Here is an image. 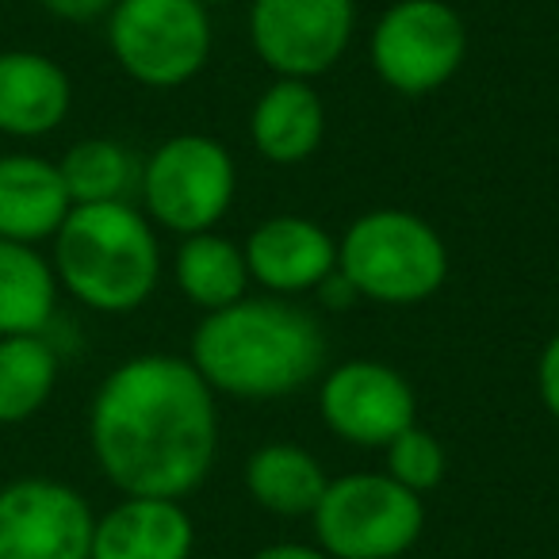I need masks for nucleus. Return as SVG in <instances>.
I'll return each instance as SVG.
<instances>
[{
    "label": "nucleus",
    "mask_w": 559,
    "mask_h": 559,
    "mask_svg": "<svg viewBox=\"0 0 559 559\" xmlns=\"http://www.w3.org/2000/svg\"><path fill=\"white\" fill-rule=\"evenodd\" d=\"M88 449L119 495L185 502L215 467V391L188 357H127L88 403Z\"/></svg>",
    "instance_id": "f257e3e1"
},
{
    "label": "nucleus",
    "mask_w": 559,
    "mask_h": 559,
    "mask_svg": "<svg viewBox=\"0 0 559 559\" xmlns=\"http://www.w3.org/2000/svg\"><path fill=\"white\" fill-rule=\"evenodd\" d=\"M188 360L215 395L269 403L319 380L326 337L304 307L280 296H246L203 314L192 330Z\"/></svg>",
    "instance_id": "f03ea898"
},
{
    "label": "nucleus",
    "mask_w": 559,
    "mask_h": 559,
    "mask_svg": "<svg viewBox=\"0 0 559 559\" xmlns=\"http://www.w3.org/2000/svg\"><path fill=\"white\" fill-rule=\"evenodd\" d=\"M58 288L96 314H131L157 292L162 241L157 226L134 207L78 203L50 238Z\"/></svg>",
    "instance_id": "7ed1b4c3"
},
{
    "label": "nucleus",
    "mask_w": 559,
    "mask_h": 559,
    "mask_svg": "<svg viewBox=\"0 0 559 559\" xmlns=\"http://www.w3.org/2000/svg\"><path fill=\"white\" fill-rule=\"evenodd\" d=\"M337 272L357 299L414 307L449 280V246L429 218L403 207H376L353 218L337 241Z\"/></svg>",
    "instance_id": "20e7f679"
},
{
    "label": "nucleus",
    "mask_w": 559,
    "mask_h": 559,
    "mask_svg": "<svg viewBox=\"0 0 559 559\" xmlns=\"http://www.w3.org/2000/svg\"><path fill=\"white\" fill-rule=\"evenodd\" d=\"M311 525L330 559H403L426 533V502L388 472H349L326 483Z\"/></svg>",
    "instance_id": "39448f33"
},
{
    "label": "nucleus",
    "mask_w": 559,
    "mask_h": 559,
    "mask_svg": "<svg viewBox=\"0 0 559 559\" xmlns=\"http://www.w3.org/2000/svg\"><path fill=\"white\" fill-rule=\"evenodd\" d=\"M238 195V165L211 134H173L142 162V215L169 234L215 230Z\"/></svg>",
    "instance_id": "423d86ee"
},
{
    "label": "nucleus",
    "mask_w": 559,
    "mask_h": 559,
    "mask_svg": "<svg viewBox=\"0 0 559 559\" xmlns=\"http://www.w3.org/2000/svg\"><path fill=\"white\" fill-rule=\"evenodd\" d=\"M215 32L200 0H116L108 12V50L142 88H180L211 62Z\"/></svg>",
    "instance_id": "0eeeda50"
},
{
    "label": "nucleus",
    "mask_w": 559,
    "mask_h": 559,
    "mask_svg": "<svg viewBox=\"0 0 559 559\" xmlns=\"http://www.w3.org/2000/svg\"><path fill=\"white\" fill-rule=\"evenodd\" d=\"M368 58L391 93L429 96L464 66L467 24L444 0H395L368 35Z\"/></svg>",
    "instance_id": "6e6552de"
},
{
    "label": "nucleus",
    "mask_w": 559,
    "mask_h": 559,
    "mask_svg": "<svg viewBox=\"0 0 559 559\" xmlns=\"http://www.w3.org/2000/svg\"><path fill=\"white\" fill-rule=\"evenodd\" d=\"M357 0H253L249 43L276 78L314 81L345 58Z\"/></svg>",
    "instance_id": "1a4fd4ad"
},
{
    "label": "nucleus",
    "mask_w": 559,
    "mask_h": 559,
    "mask_svg": "<svg viewBox=\"0 0 559 559\" xmlns=\"http://www.w3.org/2000/svg\"><path fill=\"white\" fill-rule=\"evenodd\" d=\"M96 513L78 487L50 475L0 483V559H93Z\"/></svg>",
    "instance_id": "9d476101"
},
{
    "label": "nucleus",
    "mask_w": 559,
    "mask_h": 559,
    "mask_svg": "<svg viewBox=\"0 0 559 559\" xmlns=\"http://www.w3.org/2000/svg\"><path fill=\"white\" fill-rule=\"evenodd\" d=\"M319 414L337 441L388 449L418 421V399L399 368L383 360H345L322 376Z\"/></svg>",
    "instance_id": "9b49d317"
},
{
    "label": "nucleus",
    "mask_w": 559,
    "mask_h": 559,
    "mask_svg": "<svg viewBox=\"0 0 559 559\" xmlns=\"http://www.w3.org/2000/svg\"><path fill=\"white\" fill-rule=\"evenodd\" d=\"M241 249L249 280L280 299L319 292L337 272V238L307 215H269L249 230Z\"/></svg>",
    "instance_id": "f8f14e48"
},
{
    "label": "nucleus",
    "mask_w": 559,
    "mask_h": 559,
    "mask_svg": "<svg viewBox=\"0 0 559 559\" xmlns=\"http://www.w3.org/2000/svg\"><path fill=\"white\" fill-rule=\"evenodd\" d=\"M73 81L62 62L43 50H0V134L35 142L70 119Z\"/></svg>",
    "instance_id": "ddd939ff"
},
{
    "label": "nucleus",
    "mask_w": 559,
    "mask_h": 559,
    "mask_svg": "<svg viewBox=\"0 0 559 559\" xmlns=\"http://www.w3.org/2000/svg\"><path fill=\"white\" fill-rule=\"evenodd\" d=\"M195 525L173 498H119L96 518L93 559H192Z\"/></svg>",
    "instance_id": "4468645a"
},
{
    "label": "nucleus",
    "mask_w": 559,
    "mask_h": 559,
    "mask_svg": "<svg viewBox=\"0 0 559 559\" xmlns=\"http://www.w3.org/2000/svg\"><path fill=\"white\" fill-rule=\"evenodd\" d=\"M73 200L58 162L27 150L0 154V238L43 246L58 234Z\"/></svg>",
    "instance_id": "2eb2a0df"
},
{
    "label": "nucleus",
    "mask_w": 559,
    "mask_h": 559,
    "mask_svg": "<svg viewBox=\"0 0 559 559\" xmlns=\"http://www.w3.org/2000/svg\"><path fill=\"white\" fill-rule=\"evenodd\" d=\"M249 139L269 165H304L326 139V104L311 81L276 78L253 104Z\"/></svg>",
    "instance_id": "dca6fc26"
},
{
    "label": "nucleus",
    "mask_w": 559,
    "mask_h": 559,
    "mask_svg": "<svg viewBox=\"0 0 559 559\" xmlns=\"http://www.w3.org/2000/svg\"><path fill=\"white\" fill-rule=\"evenodd\" d=\"M241 479H246V495L261 510L276 513V518H311L330 475L322 472L319 456L307 452L304 444L272 441L249 452Z\"/></svg>",
    "instance_id": "f3484780"
},
{
    "label": "nucleus",
    "mask_w": 559,
    "mask_h": 559,
    "mask_svg": "<svg viewBox=\"0 0 559 559\" xmlns=\"http://www.w3.org/2000/svg\"><path fill=\"white\" fill-rule=\"evenodd\" d=\"M58 276L39 246L0 238V337L47 334L58 314Z\"/></svg>",
    "instance_id": "a211bd4d"
},
{
    "label": "nucleus",
    "mask_w": 559,
    "mask_h": 559,
    "mask_svg": "<svg viewBox=\"0 0 559 559\" xmlns=\"http://www.w3.org/2000/svg\"><path fill=\"white\" fill-rule=\"evenodd\" d=\"M173 280H177L180 296L192 307H200L203 314L246 299L249 284H253L246 249L218 230L180 238L177 257H173Z\"/></svg>",
    "instance_id": "6ab92c4d"
},
{
    "label": "nucleus",
    "mask_w": 559,
    "mask_h": 559,
    "mask_svg": "<svg viewBox=\"0 0 559 559\" xmlns=\"http://www.w3.org/2000/svg\"><path fill=\"white\" fill-rule=\"evenodd\" d=\"M62 357L47 334L0 337V426L32 421L50 403Z\"/></svg>",
    "instance_id": "aec40b11"
},
{
    "label": "nucleus",
    "mask_w": 559,
    "mask_h": 559,
    "mask_svg": "<svg viewBox=\"0 0 559 559\" xmlns=\"http://www.w3.org/2000/svg\"><path fill=\"white\" fill-rule=\"evenodd\" d=\"M73 207L78 203H119L139 192L142 162L119 139H81L58 157Z\"/></svg>",
    "instance_id": "412c9836"
},
{
    "label": "nucleus",
    "mask_w": 559,
    "mask_h": 559,
    "mask_svg": "<svg viewBox=\"0 0 559 559\" xmlns=\"http://www.w3.org/2000/svg\"><path fill=\"white\" fill-rule=\"evenodd\" d=\"M383 452H388V475L414 495H429L433 487H441L444 472H449L444 444L429 429H421L418 421L403 429Z\"/></svg>",
    "instance_id": "4be33fe9"
},
{
    "label": "nucleus",
    "mask_w": 559,
    "mask_h": 559,
    "mask_svg": "<svg viewBox=\"0 0 559 559\" xmlns=\"http://www.w3.org/2000/svg\"><path fill=\"white\" fill-rule=\"evenodd\" d=\"M536 391H540L544 411L559 421V330L548 337V345L540 349V360H536Z\"/></svg>",
    "instance_id": "5701e85b"
},
{
    "label": "nucleus",
    "mask_w": 559,
    "mask_h": 559,
    "mask_svg": "<svg viewBox=\"0 0 559 559\" xmlns=\"http://www.w3.org/2000/svg\"><path fill=\"white\" fill-rule=\"evenodd\" d=\"M43 12L62 24H93V20H108L116 0H39Z\"/></svg>",
    "instance_id": "b1692460"
},
{
    "label": "nucleus",
    "mask_w": 559,
    "mask_h": 559,
    "mask_svg": "<svg viewBox=\"0 0 559 559\" xmlns=\"http://www.w3.org/2000/svg\"><path fill=\"white\" fill-rule=\"evenodd\" d=\"M249 559H330L319 544H299V540H280L269 544V548L253 551Z\"/></svg>",
    "instance_id": "393cba45"
},
{
    "label": "nucleus",
    "mask_w": 559,
    "mask_h": 559,
    "mask_svg": "<svg viewBox=\"0 0 559 559\" xmlns=\"http://www.w3.org/2000/svg\"><path fill=\"white\" fill-rule=\"evenodd\" d=\"M203 9H218V4H234V0H200Z\"/></svg>",
    "instance_id": "a878e982"
},
{
    "label": "nucleus",
    "mask_w": 559,
    "mask_h": 559,
    "mask_svg": "<svg viewBox=\"0 0 559 559\" xmlns=\"http://www.w3.org/2000/svg\"><path fill=\"white\" fill-rule=\"evenodd\" d=\"M192 559H195V556H192Z\"/></svg>",
    "instance_id": "bb28decb"
}]
</instances>
